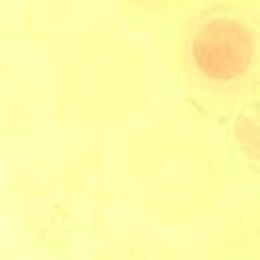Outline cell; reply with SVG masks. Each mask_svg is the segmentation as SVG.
Instances as JSON below:
<instances>
[{
    "instance_id": "obj_1",
    "label": "cell",
    "mask_w": 260,
    "mask_h": 260,
    "mask_svg": "<svg viewBox=\"0 0 260 260\" xmlns=\"http://www.w3.org/2000/svg\"><path fill=\"white\" fill-rule=\"evenodd\" d=\"M254 45L248 28L232 18L205 22L193 39V59L197 69L213 81L242 77L252 61Z\"/></svg>"
}]
</instances>
